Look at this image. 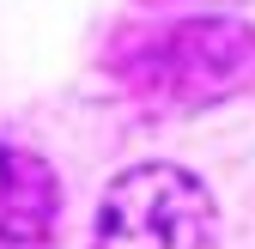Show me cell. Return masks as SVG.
Masks as SVG:
<instances>
[{"label":"cell","mask_w":255,"mask_h":249,"mask_svg":"<svg viewBox=\"0 0 255 249\" xmlns=\"http://www.w3.org/2000/svg\"><path fill=\"white\" fill-rule=\"evenodd\" d=\"M91 249H219V213L207 182L182 164L122 170L104 189Z\"/></svg>","instance_id":"1"},{"label":"cell","mask_w":255,"mask_h":249,"mask_svg":"<svg viewBox=\"0 0 255 249\" xmlns=\"http://www.w3.org/2000/svg\"><path fill=\"white\" fill-rule=\"evenodd\" d=\"M255 67V30L243 18H182L164 24L122 61L134 91L158 104H213L237 91Z\"/></svg>","instance_id":"2"},{"label":"cell","mask_w":255,"mask_h":249,"mask_svg":"<svg viewBox=\"0 0 255 249\" xmlns=\"http://www.w3.org/2000/svg\"><path fill=\"white\" fill-rule=\"evenodd\" d=\"M55 213H61L55 170L37 152L0 140V249H49Z\"/></svg>","instance_id":"3"}]
</instances>
